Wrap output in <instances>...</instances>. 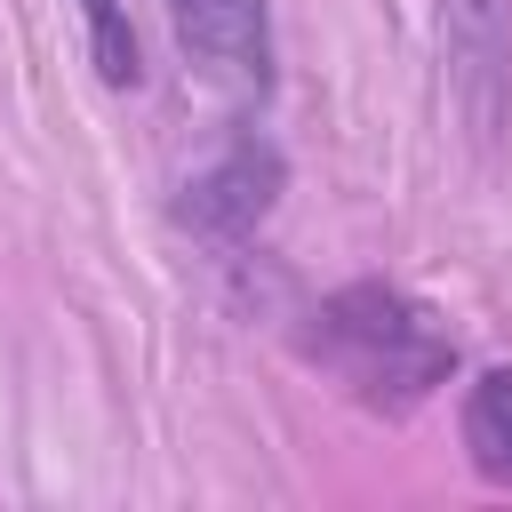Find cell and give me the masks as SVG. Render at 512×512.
Instances as JSON below:
<instances>
[{"label": "cell", "mask_w": 512, "mask_h": 512, "mask_svg": "<svg viewBox=\"0 0 512 512\" xmlns=\"http://www.w3.org/2000/svg\"><path fill=\"white\" fill-rule=\"evenodd\" d=\"M176 48L216 80L264 96L272 88V0H168Z\"/></svg>", "instance_id": "cell-4"}, {"label": "cell", "mask_w": 512, "mask_h": 512, "mask_svg": "<svg viewBox=\"0 0 512 512\" xmlns=\"http://www.w3.org/2000/svg\"><path fill=\"white\" fill-rule=\"evenodd\" d=\"M80 24H88V56H96L104 88H136L144 48H136V24H128V0H80Z\"/></svg>", "instance_id": "cell-6"}, {"label": "cell", "mask_w": 512, "mask_h": 512, "mask_svg": "<svg viewBox=\"0 0 512 512\" xmlns=\"http://www.w3.org/2000/svg\"><path fill=\"white\" fill-rule=\"evenodd\" d=\"M296 352L312 368H328L376 416H408L416 400H432L456 376V336L440 328L432 304H416L392 280H344V288H328L304 312Z\"/></svg>", "instance_id": "cell-1"}, {"label": "cell", "mask_w": 512, "mask_h": 512, "mask_svg": "<svg viewBox=\"0 0 512 512\" xmlns=\"http://www.w3.org/2000/svg\"><path fill=\"white\" fill-rule=\"evenodd\" d=\"M280 184H288L280 144H272V136H256V128H240V136H232V144H224V152L184 184L176 224H184V232H200V240H216V248H240V240L272 216Z\"/></svg>", "instance_id": "cell-3"}, {"label": "cell", "mask_w": 512, "mask_h": 512, "mask_svg": "<svg viewBox=\"0 0 512 512\" xmlns=\"http://www.w3.org/2000/svg\"><path fill=\"white\" fill-rule=\"evenodd\" d=\"M440 56L472 144H504L512 120V0H440Z\"/></svg>", "instance_id": "cell-2"}, {"label": "cell", "mask_w": 512, "mask_h": 512, "mask_svg": "<svg viewBox=\"0 0 512 512\" xmlns=\"http://www.w3.org/2000/svg\"><path fill=\"white\" fill-rule=\"evenodd\" d=\"M456 424H464L472 472H480L488 488H512V368H480V376L464 384Z\"/></svg>", "instance_id": "cell-5"}]
</instances>
